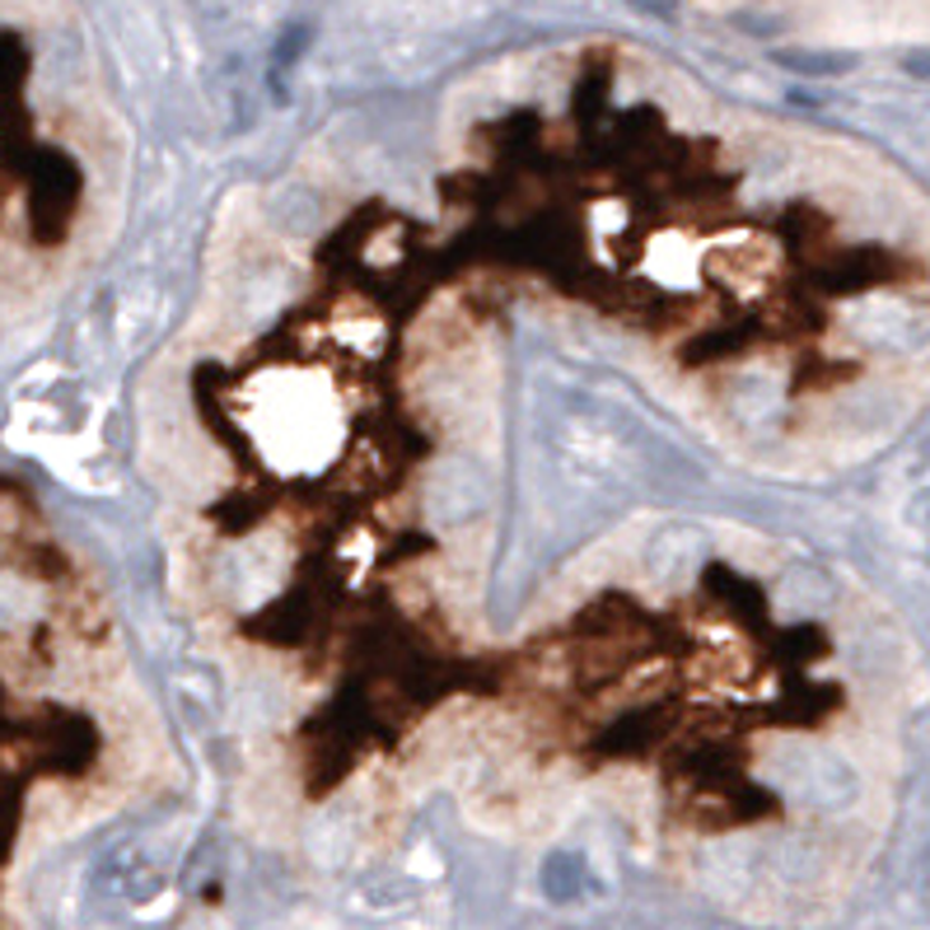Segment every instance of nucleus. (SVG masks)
Here are the masks:
<instances>
[{
	"mask_svg": "<svg viewBox=\"0 0 930 930\" xmlns=\"http://www.w3.org/2000/svg\"><path fill=\"white\" fill-rule=\"evenodd\" d=\"M777 61H781V66H800V71H809V76H832V71H842V66H847L851 57H819V52H777Z\"/></svg>",
	"mask_w": 930,
	"mask_h": 930,
	"instance_id": "nucleus-3",
	"label": "nucleus"
},
{
	"mask_svg": "<svg viewBox=\"0 0 930 930\" xmlns=\"http://www.w3.org/2000/svg\"><path fill=\"white\" fill-rule=\"evenodd\" d=\"M309 24H294V29H286L281 33V42H277V52H271V89L281 94V71L286 66H294V57H300L304 48H309Z\"/></svg>",
	"mask_w": 930,
	"mask_h": 930,
	"instance_id": "nucleus-2",
	"label": "nucleus"
},
{
	"mask_svg": "<svg viewBox=\"0 0 930 930\" xmlns=\"http://www.w3.org/2000/svg\"><path fill=\"white\" fill-rule=\"evenodd\" d=\"M542 889H548V898H557V902H571V898L584 889V866H580V856L557 851L548 866H542Z\"/></svg>",
	"mask_w": 930,
	"mask_h": 930,
	"instance_id": "nucleus-1",
	"label": "nucleus"
}]
</instances>
